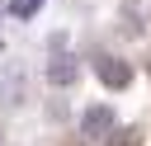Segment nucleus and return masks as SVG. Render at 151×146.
<instances>
[{
	"label": "nucleus",
	"instance_id": "f257e3e1",
	"mask_svg": "<svg viewBox=\"0 0 151 146\" xmlns=\"http://www.w3.org/2000/svg\"><path fill=\"white\" fill-rule=\"evenodd\" d=\"M109 127H113V108H90V113H85V122H80V132H85L90 141H94V137H104Z\"/></svg>",
	"mask_w": 151,
	"mask_h": 146
},
{
	"label": "nucleus",
	"instance_id": "f03ea898",
	"mask_svg": "<svg viewBox=\"0 0 151 146\" xmlns=\"http://www.w3.org/2000/svg\"><path fill=\"white\" fill-rule=\"evenodd\" d=\"M47 75H52V85H66V80H76V61H71V57H52Z\"/></svg>",
	"mask_w": 151,
	"mask_h": 146
},
{
	"label": "nucleus",
	"instance_id": "7ed1b4c3",
	"mask_svg": "<svg viewBox=\"0 0 151 146\" xmlns=\"http://www.w3.org/2000/svg\"><path fill=\"white\" fill-rule=\"evenodd\" d=\"M99 75H104L109 85H127V66H123V61H104V66H99Z\"/></svg>",
	"mask_w": 151,
	"mask_h": 146
}]
</instances>
